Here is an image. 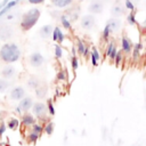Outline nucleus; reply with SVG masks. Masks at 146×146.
I'll return each mask as SVG.
<instances>
[{
	"mask_svg": "<svg viewBox=\"0 0 146 146\" xmlns=\"http://www.w3.org/2000/svg\"><path fill=\"white\" fill-rule=\"evenodd\" d=\"M22 56L21 48L17 43L6 42L0 47V60L6 64H13L19 60Z\"/></svg>",
	"mask_w": 146,
	"mask_h": 146,
	"instance_id": "nucleus-1",
	"label": "nucleus"
},
{
	"mask_svg": "<svg viewBox=\"0 0 146 146\" xmlns=\"http://www.w3.org/2000/svg\"><path fill=\"white\" fill-rule=\"evenodd\" d=\"M41 15V11L39 8H31L26 13H24L21 17V23L19 26L22 27L23 31H29L31 30L39 21Z\"/></svg>",
	"mask_w": 146,
	"mask_h": 146,
	"instance_id": "nucleus-2",
	"label": "nucleus"
},
{
	"mask_svg": "<svg viewBox=\"0 0 146 146\" xmlns=\"http://www.w3.org/2000/svg\"><path fill=\"white\" fill-rule=\"evenodd\" d=\"M33 114V116L35 119H39V120H43L46 119V115H47V106L44 103L42 102H33V105L30 110Z\"/></svg>",
	"mask_w": 146,
	"mask_h": 146,
	"instance_id": "nucleus-3",
	"label": "nucleus"
},
{
	"mask_svg": "<svg viewBox=\"0 0 146 146\" xmlns=\"http://www.w3.org/2000/svg\"><path fill=\"white\" fill-rule=\"evenodd\" d=\"M33 98L31 97V96H24L21 100H19V103H18V106L16 107V112L17 113H21V112H29L30 110H31V107H32V105H33Z\"/></svg>",
	"mask_w": 146,
	"mask_h": 146,
	"instance_id": "nucleus-4",
	"label": "nucleus"
},
{
	"mask_svg": "<svg viewBox=\"0 0 146 146\" xmlns=\"http://www.w3.org/2000/svg\"><path fill=\"white\" fill-rule=\"evenodd\" d=\"M14 29L9 24H1L0 25V40L1 41H8L11 38H14Z\"/></svg>",
	"mask_w": 146,
	"mask_h": 146,
	"instance_id": "nucleus-5",
	"label": "nucleus"
},
{
	"mask_svg": "<svg viewBox=\"0 0 146 146\" xmlns=\"http://www.w3.org/2000/svg\"><path fill=\"white\" fill-rule=\"evenodd\" d=\"M16 74H17V71H16L15 66L11 65V64H7V65L3 66V67L1 68V71H0L1 78H2V79H6V80H9V81L13 80V79L16 76Z\"/></svg>",
	"mask_w": 146,
	"mask_h": 146,
	"instance_id": "nucleus-6",
	"label": "nucleus"
},
{
	"mask_svg": "<svg viewBox=\"0 0 146 146\" xmlns=\"http://www.w3.org/2000/svg\"><path fill=\"white\" fill-rule=\"evenodd\" d=\"M96 24V17L95 15H91V14H87V15H83L81 17V21H80V25L83 30H91Z\"/></svg>",
	"mask_w": 146,
	"mask_h": 146,
	"instance_id": "nucleus-7",
	"label": "nucleus"
},
{
	"mask_svg": "<svg viewBox=\"0 0 146 146\" xmlns=\"http://www.w3.org/2000/svg\"><path fill=\"white\" fill-rule=\"evenodd\" d=\"M25 94H26V91H25L24 87H22V86H15L9 91V98L11 100H21L24 96H26Z\"/></svg>",
	"mask_w": 146,
	"mask_h": 146,
	"instance_id": "nucleus-8",
	"label": "nucleus"
},
{
	"mask_svg": "<svg viewBox=\"0 0 146 146\" xmlns=\"http://www.w3.org/2000/svg\"><path fill=\"white\" fill-rule=\"evenodd\" d=\"M29 62H30V65L32 67H41L44 63V57L40 54V52H32L29 57Z\"/></svg>",
	"mask_w": 146,
	"mask_h": 146,
	"instance_id": "nucleus-9",
	"label": "nucleus"
},
{
	"mask_svg": "<svg viewBox=\"0 0 146 146\" xmlns=\"http://www.w3.org/2000/svg\"><path fill=\"white\" fill-rule=\"evenodd\" d=\"M104 9V3L102 0H92L89 5H88V11L91 15H97L100 14Z\"/></svg>",
	"mask_w": 146,
	"mask_h": 146,
	"instance_id": "nucleus-10",
	"label": "nucleus"
},
{
	"mask_svg": "<svg viewBox=\"0 0 146 146\" xmlns=\"http://www.w3.org/2000/svg\"><path fill=\"white\" fill-rule=\"evenodd\" d=\"M106 25L110 27L111 32L114 33V32H117L122 27V21L117 17H112L106 22Z\"/></svg>",
	"mask_w": 146,
	"mask_h": 146,
	"instance_id": "nucleus-11",
	"label": "nucleus"
},
{
	"mask_svg": "<svg viewBox=\"0 0 146 146\" xmlns=\"http://www.w3.org/2000/svg\"><path fill=\"white\" fill-rule=\"evenodd\" d=\"M132 46H133V43L131 42V40L127 35H123L121 38V51L123 54H125V55L130 54L132 50Z\"/></svg>",
	"mask_w": 146,
	"mask_h": 146,
	"instance_id": "nucleus-12",
	"label": "nucleus"
},
{
	"mask_svg": "<svg viewBox=\"0 0 146 146\" xmlns=\"http://www.w3.org/2000/svg\"><path fill=\"white\" fill-rule=\"evenodd\" d=\"M55 42H57L58 44H60L63 41H64V39H65V34L63 33V31L60 30V27L59 26H55L54 29H52V33H51V36H50Z\"/></svg>",
	"mask_w": 146,
	"mask_h": 146,
	"instance_id": "nucleus-13",
	"label": "nucleus"
},
{
	"mask_svg": "<svg viewBox=\"0 0 146 146\" xmlns=\"http://www.w3.org/2000/svg\"><path fill=\"white\" fill-rule=\"evenodd\" d=\"M89 57H90V60H91V65L94 67H96L98 65V62L102 60V56H100V52L98 51V49L96 47H92L91 50H90V54H89Z\"/></svg>",
	"mask_w": 146,
	"mask_h": 146,
	"instance_id": "nucleus-14",
	"label": "nucleus"
},
{
	"mask_svg": "<svg viewBox=\"0 0 146 146\" xmlns=\"http://www.w3.org/2000/svg\"><path fill=\"white\" fill-rule=\"evenodd\" d=\"M36 122V119L33 116L32 113H29V112H25L22 116V123L25 125V127H32L34 123Z\"/></svg>",
	"mask_w": 146,
	"mask_h": 146,
	"instance_id": "nucleus-15",
	"label": "nucleus"
},
{
	"mask_svg": "<svg viewBox=\"0 0 146 146\" xmlns=\"http://www.w3.org/2000/svg\"><path fill=\"white\" fill-rule=\"evenodd\" d=\"M52 29L54 26L50 25V24H47V25H43L40 31H39V34L42 39H49L51 36V33H52Z\"/></svg>",
	"mask_w": 146,
	"mask_h": 146,
	"instance_id": "nucleus-16",
	"label": "nucleus"
},
{
	"mask_svg": "<svg viewBox=\"0 0 146 146\" xmlns=\"http://www.w3.org/2000/svg\"><path fill=\"white\" fill-rule=\"evenodd\" d=\"M124 11H125V8L120 3H115L111 9L112 16L113 17H117V18H120L122 15H124Z\"/></svg>",
	"mask_w": 146,
	"mask_h": 146,
	"instance_id": "nucleus-17",
	"label": "nucleus"
},
{
	"mask_svg": "<svg viewBox=\"0 0 146 146\" xmlns=\"http://www.w3.org/2000/svg\"><path fill=\"white\" fill-rule=\"evenodd\" d=\"M143 48H144V46H143L141 42H138V43H136V44L132 46L131 52H132V59H133V60H137V59L140 57V54H141Z\"/></svg>",
	"mask_w": 146,
	"mask_h": 146,
	"instance_id": "nucleus-18",
	"label": "nucleus"
},
{
	"mask_svg": "<svg viewBox=\"0 0 146 146\" xmlns=\"http://www.w3.org/2000/svg\"><path fill=\"white\" fill-rule=\"evenodd\" d=\"M18 1H19V0H11V1H8V2L2 7V9L0 10V17H1L2 15H5L6 13H8L9 10H11V9L18 3Z\"/></svg>",
	"mask_w": 146,
	"mask_h": 146,
	"instance_id": "nucleus-19",
	"label": "nucleus"
},
{
	"mask_svg": "<svg viewBox=\"0 0 146 146\" xmlns=\"http://www.w3.org/2000/svg\"><path fill=\"white\" fill-rule=\"evenodd\" d=\"M35 90V96L39 98V99H42V98H44L46 97V95H47V92H48V88H47V86H44V84H40L36 89H34Z\"/></svg>",
	"mask_w": 146,
	"mask_h": 146,
	"instance_id": "nucleus-20",
	"label": "nucleus"
},
{
	"mask_svg": "<svg viewBox=\"0 0 146 146\" xmlns=\"http://www.w3.org/2000/svg\"><path fill=\"white\" fill-rule=\"evenodd\" d=\"M73 0H51V3L57 8H66L72 5Z\"/></svg>",
	"mask_w": 146,
	"mask_h": 146,
	"instance_id": "nucleus-21",
	"label": "nucleus"
},
{
	"mask_svg": "<svg viewBox=\"0 0 146 146\" xmlns=\"http://www.w3.org/2000/svg\"><path fill=\"white\" fill-rule=\"evenodd\" d=\"M59 21H60V24L65 29V30H70L71 26H72V22L68 19V17L65 15V14H62L59 16Z\"/></svg>",
	"mask_w": 146,
	"mask_h": 146,
	"instance_id": "nucleus-22",
	"label": "nucleus"
},
{
	"mask_svg": "<svg viewBox=\"0 0 146 146\" xmlns=\"http://www.w3.org/2000/svg\"><path fill=\"white\" fill-rule=\"evenodd\" d=\"M40 84H41V82H40L39 78H36V76H31L27 80V87L31 89H36Z\"/></svg>",
	"mask_w": 146,
	"mask_h": 146,
	"instance_id": "nucleus-23",
	"label": "nucleus"
},
{
	"mask_svg": "<svg viewBox=\"0 0 146 146\" xmlns=\"http://www.w3.org/2000/svg\"><path fill=\"white\" fill-rule=\"evenodd\" d=\"M17 18H19V11H13L9 10L6 15V22H14Z\"/></svg>",
	"mask_w": 146,
	"mask_h": 146,
	"instance_id": "nucleus-24",
	"label": "nucleus"
},
{
	"mask_svg": "<svg viewBox=\"0 0 146 146\" xmlns=\"http://www.w3.org/2000/svg\"><path fill=\"white\" fill-rule=\"evenodd\" d=\"M6 125H7V128H9V129H11V130H15V129H17L18 125H19V120L16 119V117H10V119L8 120V122H7Z\"/></svg>",
	"mask_w": 146,
	"mask_h": 146,
	"instance_id": "nucleus-25",
	"label": "nucleus"
},
{
	"mask_svg": "<svg viewBox=\"0 0 146 146\" xmlns=\"http://www.w3.org/2000/svg\"><path fill=\"white\" fill-rule=\"evenodd\" d=\"M10 84H11V82L9 80H6V79L0 78V94L7 91L9 89V87H10Z\"/></svg>",
	"mask_w": 146,
	"mask_h": 146,
	"instance_id": "nucleus-26",
	"label": "nucleus"
},
{
	"mask_svg": "<svg viewBox=\"0 0 146 146\" xmlns=\"http://www.w3.org/2000/svg\"><path fill=\"white\" fill-rule=\"evenodd\" d=\"M54 130H55V123L51 122V121L47 122L43 125V132H46V135H52Z\"/></svg>",
	"mask_w": 146,
	"mask_h": 146,
	"instance_id": "nucleus-27",
	"label": "nucleus"
},
{
	"mask_svg": "<svg viewBox=\"0 0 146 146\" xmlns=\"http://www.w3.org/2000/svg\"><path fill=\"white\" fill-rule=\"evenodd\" d=\"M127 22L130 25H137V18H136V10H131L127 16Z\"/></svg>",
	"mask_w": 146,
	"mask_h": 146,
	"instance_id": "nucleus-28",
	"label": "nucleus"
},
{
	"mask_svg": "<svg viewBox=\"0 0 146 146\" xmlns=\"http://www.w3.org/2000/svg\"><path fill=\"white\" fill-rule=\"evenodd\" d=\"M86 47H87V44H86V42L84 41H82V40H78L76 41V51H78V54L79 55H83V52H84V50H86Z\"/></svg>",
	"mask_w": 146,
	"mask_h": 146,
	"instance_id": "nucleus-29",
	"label": "nucleus"
},
{
	"mask_svg": "<svg viewBox=\"0 0 146 146\" xmlns=\"http://www.w3.org/2000/svg\"><path fill=\"white\" fill-rule=\"evenodd\" d=\"M115 48H117V47H116V44H115V42H114V41H110V42H108V44L106 46L105 56H106V57H110V55L113 52V50H114Z\"/></svg>",
	"mask_w": 146,
	"mask_h": 146,
	"instance_id": "nucleus-30",
	"label": "nucleus"
},
{
	"mask_svg": "<svg viewBox=\"0 0 146 146\" xmlns=\"http://www.w3.org/2000/svg\"><path fill=\"white\" fill-rule=\"evenodd\" d=\"M123 52L121 51V50H117V52H116V55H115V57H114V59H113V62H114V64L116 65V66H119V65H121L122 64V62H123Z\"/></svg>",
	"mask_w": 146,
	"mask_h": 146,
	"instance_id": "nucleus-31",
	"label": "nucleus"
},
{
	"mask_svg": "<svg viewBox=\"0 0 146 146\" xmlns=\"http://www.w3.org/2000/svg\"><path fill=\"white\" fill-rule=\"evenodd\" d=\"M39 137H40V136H39L38 133H35V132L31 131V132L26 136V139H27V141H29V143H31V144H35V143L38 141Z\"/></svg>",
	"mask_w": 146,
	"mask_h": 146,
	"instance_id": "nucleus-32",
	"label": "nucleus"
},
{
	"mask_svg": "<svg viewBox=\"0 0 146 146\" xmlns=\"http://www.w3.org/2000/svg\"><path fill=\"white\" fill-rule=\"evenodd\" d=\"M111 34H112V32H111L110 27H108L107 25H105L104 29H103V32H102V38H103V40H104V41H108Z\"/></svg>",
	"mask_w": 146,
	"mask_h": 146,
	"instance_id": "nucleus-33",
	"label": "nucleus"
},
{
	"mask_svg": "<svg viewBox=\"0 0 146 146\" xmlns=\"http://www.w3.org/2000/svg\"><path fill=\"white\" fill-rule=\"evenodd\" d=\"M31 131H33V132L38 133L39 136H41V133L43 132V125H42V124H40V123H36V122H35V123L32 125Z\"/></svg>",
	"mask_w": 146,
	"mask_h": 146,
	"instance_id": "nucleus-34",
	"label": "nucleus"
},
{
	"mask_svg": "<svg viewBox=\"0 0 146 146\" xmlns=\"http://www.w3.org/2000/svg\"><path fill=\"white\" fill-rule=\"evenodd\" d=\"M46 106H47V111L49 112L50 115H55V106H54V102L52 99H48L47 103H46Z\"/></svg>",
	"mask_w": 146,
	"mask_h": 146,
	"instance_id": "nucleus-35",
	"label": "nucleus"
},
{
	"mask_svg": "<svg viewBox=\"0 0 146 146\" xmlns=\"http://www.w3.org/2000/svg\"><path fill=\"white\" fill-rule=\"evenodd\" d=\"M55 57L57 58V59H59V58H62L63 57V48H62V46L60 44H55Z\"/></svg>",
	"mask_w": 146,
	"mask_h": 146,
	"instance_id": "nucleus-36",
	"label": "nucleus"
},
{
	"mask_svg": "<svg viewBox=\"0 0 146 146\" xmlns=\"http://www.w3.org/2000/svg\"><path fill=\"white\" fill-rule=\"evenodd\" d=\"M71 67H72L73 71L78 70V67H79V59H78L76 56H72V58H71Z\"/></svg>",
	"mask_w": 146,
	"mask_h": 146,
	"instance_id": "nucleus-37",
	"label": "nucleus"
},
{
	"mask_svg": "<svg viewBox=\"0 0 146 146\" xmlns=\"http://www.w3.org/2000/svg\"><path fill=\"white\" fill-rule=\"evenodd\" d=\"M56 79L58 81H65L66 80V72L64 70H59L56 74Z\"/></svg>",
	"mask_w": 146,
	"mask_h": 146,
	"instance_id": "nucleus-38",
	"label": "nucleus"
},
{
	"mask_svg": "<svg viewBox=\"0 0 146 146\" xmlns=\"http://www.w3.org/2000/svg\"><path fill=\"white\" fill-rule=\"evenodd\" d=\"M124 8L128 9V10H136L135 9V3L131 1V0H124Z\"/></svg>",
	"mask_w": 146,
	"mask_h": 146,
	"instance_id": "nucleus-39",
	"label": "nucleus"
},
{
	"mask_svg": "<svg viewBox=\"0 0 146 146\" xmlns=\"http://www.w3.org/2000/svg\"><path fill=\"white\" fill-rule=\"evenodd\" d=\"M6 130H7V125H6L3 122H1V123H0V137L5 133Z\"/></svg>",
	"mask_w": 146,
	"mask_h": 146,
	"instance_id": "nucleus-40",
	"label": "nucleus"
},
{
	"mask_svg": "<svg viewBox=\"0 0 146 146\" xmlns=\"http://www.w3.org/2000/svg\"><path fill=\"white\" fill-rule=\"evenodd\" d=\"M89 54H90V47L87 46V47H86V50H84V52H83L82 56H83L84 58H88V57H89Z\"/></svg>",
	"mask_w": 146,
	"mask_h": 146,
	"instance_id": "nucleus-41",
	"label": "nucleus"
},
{
	"mask_svg": "<svg viewBox=\"0 0 146 146\" xmlns=\"http://www.w3.org/2000/svg\"><path fill=\"white\" fill-rule=\"evenodd\" d=\"M27 1L32 5H39V3H42L44 0H27Z\"/></svg>",
	"mask_w": 146,
	"mask_h": 146,
	"instance_id": "nucleus-42",
	"label": "nucleus"
},
{
	"mask_svg": "<svg viewBox=\"0 0 146 146\" xmlns=\"http://www.w3.org/2000/svg\"><path fill=\"white\" fill-rule=\"evenodd\" d=\"M131 1H133V0H131ZM135 1H139V0H135Z\"/></svg>",
	"mask_w": 146,
	"mask_h": 146,
	"instance_id": "nucleus-43",
	"label": "nucleus"
},
{
	"mask_svg": "<svg viewBox=\"0 0 146 146\" xmlns=\"http://www.w3.org/2000/svg\"><path fill=\"white\" fill-rule=\"evenodd\" d=\"M79 1H83V0H79Z\"/></svg>",
	"mask_w": 146,
	"mask_h": 146,
	"instance_id": "nucleus-44",
	"label": "nucleus"
}]
</instances>
